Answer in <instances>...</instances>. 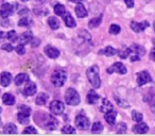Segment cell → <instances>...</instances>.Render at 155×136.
Returning a JSON list of instances; mask_svg holds the SVG:
<instances>
[{"mask_svg": "<svg viewBox=\"0 0 155 136\" xmlns=\"http://www.w3.org/2000/svg\"><path fill=\"white\" fill-rule=\"evenodd\" d=\"M86 76L94 88H99L100 85H101V79L99 77V68H98L97 65L89 67L86 70Z\"/></svg>", "mask_w": 155, "mask_h": 136, "instance_id": "cell-1", "label": "cell"}, {"mask_svg": "<svg viewBox=\"0 0 155 136\" xmlns=\"http://www.w3.org/2000/svg\"><path fill=\"white\" fill-rule=\"evenodd\" d=\"M37 122L43 127V129H46V130H55L58 124V121L56 120V118H54V117L50 114L41 115V121H37Z\"/></svg>", "mask_w": 155, "mask_h": 136, "instance_id": "cell-2", "label": "cell"}, {"mask_svg": "<svg viewBox=\"0 0 155 136\" xmlns=\"http://www.w3.org/2000/svg\"><path fill=\"white\" fill-rule=\"evenodd\" d=\"M67 79V74L64 69H55L51 76V82L55 87H62Z\"/></svg>", "mask_w": 155, "mask_h": 136, "instance_id": "cell-3", "label": "cell"}, {"mask_svg": "<svg viewBox=\"0 0 155 136\" xmlns=\"http://www.w3.org/2000/svg\"><path fill=\"white\" fill-rule=\"evenodd\" d=\"M65 101L68 105H78L80 103V95L74 88H68L65 93Z\"/></svg>", "mask_w": 155, "mask_h": 136, "instance_id": "cell-4", "label": "cell"}, {"mask_svg": "<svg viewBox=\"0 0 155 136\" xmlns=\"http://www.w3.org/2000/svg\"><path fill=\"white\" fill-rule=\"evenodd\" d=\"M49 108L51 111L52 114L54 115H62L63 112L65 110V105L63 102H61L60 100H54L50 103Z\"/></svg>", "mask_w": 155, "mask_h": 136, "instance_id": "cell-5", "label": "cell"}, {"mask_svg": "<svg viewBox=\"0 0 155 136\" xmlns=\"http://www.w3.org/2000/svg\"><path fill=\"white\" fill-rule=\"evenodd\" d=\"M75 125L81 130H87L91 125V121L84 115H78L75 117Z\"/></svg>", "mask_w": 155, "mask_h": 136, "instance_id": "cell-6", "label": "cell"}, {"mask_svg": "<svg viewBox=\"0 0 155 136\" xmlns=\"http://www.w3.org/2000/svg\"><path fill=\"white\" fill-rule=\"evenodd\" d=\"M127 68L125 66L122 64L121 62H116L112 65L107 69V72L108 74H113V72H117V74H120V75H124L127 74Z\"/></svg>", "mask_w": 155, "mask_h": 136, "instance_id": "cell-7", "label": "cell"}, {"mask_svg": "<svg viewBox=\"0 0 155 136\" xmlns=\"http://www.w3.org/2000/svg\"><path fill=\"white\" fill-rule=\"evenodd\" d=\"M136 81H137V84L139 86H142V85L147 84V83L151 82V76L148 71H140L137 74L136 76Z\"/></svg>", "mask_w": 155, "mask_h": 136, "instance_id": "cell-8", "label": "cell"}, {"mask_svg": "<svg viewBox=\"0 0 155 136\" xmlns=\"http://www.w3.org/2000/svg\"><path fill=\"white\" fill-rule=\"evenodd\" d=\"M13 14V7L10 3H3L0 9V16L1 18H8Z\"/></svg>", "mask_w": 155, "mask_h": 136, "instance_id": "cell-9", "label": "cell"}, {"mask_svg": "<svg viewBox=\"0 0 155 136\" xmlns=\"http://www.w3.org/2000/svg\"><path fill=\"white\" fill-rule=\"evenodd\" d=\"M36 91H37V87H36V84L31 81H27V84L25 86V89H24V93L26 96H33L36 94Z\"/></svg>", "mask_w": 155, "mask_h": 136, "instance_id": "cell-10", "label": "cell"}, {"mask_svg": "<svg viewBox=\"0 0 155 136\" xmlns=\"http://www.w3.org/2000/svg\"><path fill=\"white\" fill-rule=\"evenodd\" d=\"M149 22H131V28L134 32H142L146 28H148Z\"/></svg>", "mask_w": 155, "mask_h": 136, "instance_id": "cell-11", "label": "cell"}, {"mask_svg": "<svg viewBox=\"0 0 155 136\" xmlns=\"http://www.w3.org/2000/svg\"><path fill=\"white\" fill-rule=\"evenodd\" d=\"M45 53L49 56L50 58H58L60 56V51L55 47L51 45H48L45 47Z\"/></svg>", "mask_w": 155, "mask_h": 136, "instance_id": "cell-12", "label": "cell"}, {"mask_svg": "<svg viewBox=\"0 0 155 136\" xmlns=\"http://www.w3.org/2000/svg\"><path fill=\"white\" fill-rule=\"evenodd\" d=\"M12 82V76L10 72H2L1 74V76H0V84H1V86L3 87H8L10 84H11Z\"/></svg>", "mask_w": 155, "mask_h": 136, "instance_id": "cell-13", "label": "cell"}, {"mask_svg": "<svg viewBox=\"0 0 155 136\" xmlns=\"http://www.w3.org/2000/svg\"><path fill=\"white\" fill-rule=\"evenodd\" d=\"M18 44H21V45H27V44L31 43L33 41V35L31 32H25L20 35L17 38Z\"/></svg>", "mask_w": 155, "mask_h": 136, "instance_id": "cell-14", "label": "cell"}, {"mask_svg": "<svg viewBox=\"0 0 155 136\" xmlns=\"http://www.w3.org/2000/svg\"><path fill=\"white\" fill-rule=\"evenodd\" d=\"M116 116H117V113L113 110L104 113V118H105L106 122H107L110 125L115 124V122H116Z\"/></svg>", "mask_w": 155, "mask_h": 136, "instance_id": "cell-15", "label": "cell"}, {"mask_svg": "<svg viewBox=\"0 0 155 136\" xmlns=\"http://www.w3.org/2000/svg\"><path fill=\"white\" fill-rule=\"evenodd\" d=\"M149 131V127L146 123L142 122H138L137 124H135L133 127V132L134 133H138V134H144Z\"/></svg>", "mask_w": 155, "mask_h": 136, "instance_id": "cell-16", "label": "cell"}, {"mask_svg": "<svg viewBox=\"0 0 155 136\" xmlns=\"http://www.w3.org/2000/svg\"><path fill=\"white\" fill-rule=\"evenodd\" d=\"M75 14H77L78 17H80V18H84L87 16V10L85 9V7L82 5V3H78L77 7H75Z\"/></svg>", "mask_w": 155, "mask_h": 136, "instance_id": "cell-17", "label": "cell"}, {"mask_svg": "<svg viewBox=\"0 0 155 136\" xmlns=\"http://www.w3.org/2000/svg\"><path fill=\"white\" fill-rule=\"evenodd\" d=\"M98 100H99V95H98L94 89L89 91L88 94H87V102H88L89 104H95V103H97Z\"/></svg>", "mask_w": 155, "mask_h": 136, "instance_id": "cell-18", "label": "cell"}, {"mask_svg": "<svg viewBox=\"0 0 155 136\" xmlns=\"http://www.w3.org/2000/svg\"><path fill=\"white\" fill-rule=\"evenodd\" d=\"M63 18H64L65 25H66L68 28H74L75 27L74 19H73V17L69 13H65L64 15H63Z\"/></svg>", "mask_w": 155, "mask_h": 136, "instance_id": "cell-19", "label": "cell"}, {"mask_svg": "<svg viewBox=\"0 0 155 136\" xmlns=\"http://www.w3.org/2000/svg\"><path fill=\"white\" fill-rule=\"evenodd\" d=\"M112 110H113V104L108 101V99L104 98V99L102 100L101 106H100V111H101L102 113H106V112H108V111H112Z\"/></svg>", "mask_w": 155, "mask_h": 136, "instance_id": "cell-20", "label": "cell"}, {"mask_svg": "<svg viewBox=\"0 0 155 136\" xmlns=\"http://www.w3.org/2000/svg\"><path fill=\"white\" fill-rule=\"evenodd\" d=\"M27 81H29L28 75H26V74H19V75H17V76L15 77V80H14V82H15V85L19 86V85L24 84V83L27 82Z\"/></svg>", "mask_w": 155, "mask_h": 136, "instance_id": "cell-21", "label": "cell"}, {"mask_svg": "<svg viewBox=\"0 0 155 136\" xmlns=\"http://www.w3.org/2000/svg\"><path fill=\"white\" fill-rule=\"evenodd\" d=\"M2 101L5 105H13V104L15 103V98L10 93H5V95L2 96Z\"/></svg>", "mask_w": 155, "mask_h": 136, "instance_id": "cell-22", "label": "cell"}, {"mask_svg": "<svg viewBox=\"0 0 155 136\" xmlns=\"http://www.w3.org/2000/svg\"><path fill=\"white\" fill-rule=\"evenodd\" d=\"M47 100H48V95H47V94L39 93L38 95H37L35 102H36L37 105H45L46 102H47Z\"/></svg>", "mask_w": 155, "mask_h": 136, "instance_id": "cell-23", "label": "cell"}, {"mask_svg": "<svg viewBox=\"0 0 155 136\" xmlns=\"http://www.w3.org/2000/svg\"><path fill=\"white\" fill-rule=\"evenodd\" d=\"M131 53L134 54H137V55L141 56L144 54V48L141 47V46H138V45H134L131 47Z\"/></svg>", "mask_w": 155, "mask_h": 136, "instance_id": "cell-24", "label": "cell"}, {"mask_svg": "<svg viewBox=\"0 0 155 136\" xmlns=\"http://www.w3.org/2000/svg\"><path fill=\"white\" fill-rule=\"evenodd\" d=\"M48 25H49L52 30H56V29L60 28V22H58V19L56 17H49Z\"/></svg>", "mask_w": 155, "mask_h": 136, "instance_id": "cell-25", "label": "cell"}, {"mask_svg": "<svg viewBox=\"0 0 155 136\" xmlns=\"http://www.w3.org/2000/svg\"><path fill=\"white\" fill-rule=\"evenodd\" d=\"M5 133L8 134H14V133H17V128L14 123H7L5 125V129H3Z\"/></svg>", "mask_w": 155, "mask_h": 136, "instance_id": "cell-26", "label": "cell"}, {"mask_svg": "<svg viewBox=\"0 0 155 136\" xmlns=\"http://www.w3.org/2000/svg\"><path fill=\"white\" fill-rule=\"evenodd\" d=\"M102 17H103V16L100 15V16H98V17H95L94 19H91V22H89V24H88L89 28L93 29V28H97V27H99L100 25H101Z\"/></svg>", "mask_w": 155, "mask_h": 136, "instance_id": "cell-27", "label": "cell"}, {"mask_svg": "<svg viewBox=\"0 0 155 136\" xmlns=\"http://www.w3.org/2000/svg\"><path fill=\"white\" fill-rule=\"evenodd\" d=\"M117 53H118V55L120 56L121 58H129V55L131 54V48L124 47L123 49L117 51Z\"/></svg>", "mask_w": 155, "mask_h": 136, "instance_id": "cell-28", "label": "cell"}, {"mask_svg": "<svg viewBox=\"0 0 155 136\" xmlns=\"http://www.w3.org/2000/svg\"><path fill=\"white\" fill-rule=\"evenodd\" d=\"M101 53H103L104 55H106V56H113V55H115V54H117V50L115 49V48L108 46V47H106L104 50H102Z\"/></svg>", "mask_w": 155, "mask_h": 136, "instance_id": "cell-29", "label": "cell"}, {"mask_svg": "<svg viewBox=\"0 0 155 136\" xmlns=\"http://www.w3.org/2000/svg\"><path fill=\"white\" fill-rule=\"evenodd\" d=\"M17 120L19 121L21 124H28L29 123V116L25 115L22 113H18L17 114Z\"/></svg>", "mask_w": 155, "mask_h": 136, "instance_id": "cell-30", "label": "cell"}, {"mask_svg": "<svg viewBox=\"0 0 155 136\" xmlns=\"http://www.w3.org/2000/svg\"><path fill=\"white\" fill-rule=\"evenodd\" d=\"M54 13L56 14L58 16H63L65 14V7L63 5H55L54 7Z\"/></svg>", "mask_w": 155, "mask_h": 136, "instance_id": "cell-31", "label": "cell"}, {"mask_svg": "<svg viewBox=\"0 0 155 136\" xmlns=\"http://www.w3.org/2000/svg\"><path fill=\"white\" fill-rule=\"evenodd\" d=\"M132 119H133L135 122H141V120L143 119V116H142V114H140L139 112H137V111H133V112H132Z\"/></svg>", "mask_w": 155, "mask_h": 136, "instance_id": "cell-32", "label": "cell"}, {"mask_svg": "<svg viewBox=\"0 0 155 136\" xmlns=\"http://www.w3.org/2000/svg\"><path fill=\"white\" fill-rule=\"evenodd\" d=\"M93 133H100V132L103 131V125L101 122H95L93 125V129H91Z\"/></svg>", "mask_w": 155, "mask_h": 136, "instance_id": "cell-33", "label": "cell"}, {"mask_svg": "<svg viewBox=\"0 0 155 136\" xmlns=\"http://www.w3.org/2000/svg\"><path fill=\"white\" fill-rule=\"evenodd\" d=\"M30 24H31V20L29 19V17H27V16L20 18L19 22H18V26H20V27H28Z\"/></svg>", "mask_w": 155, "mask_h": 136, "instance_id": "cell-34", "label": "cell"}, {"mask_svg": "<svg viewBox=\"0 0 155 136\" xmlns=\"http://www.w3.org/2000/svg\"><path fill=\"white\" fill-rule=\"evenodd\" d=\"M121 31V28L118 26V25H112V26L110 27V34H114V35H117L119 34Z\"/></svg>", "mask_w": 155, "mask_h": 136, "instance_id": "cell-35", "label": "cell"}, {"mask_svg": "<svg viewBox=\"0 0 155 136\" xmlns=\"http://www.w3.org/2000/svg\"><path fill=\"white\" fill-rule=\"evenodd\" d=\"M18 111H19V113L28 115V116H30V114H31V108L27 105H19L18 106Z\"/></svg>", "mask_w": 155, "mask_h": 136, "instance_id": "cell-36", "label": "cell"}, {"mask_svg": "<svg viewBox=\"0 0 155 136\" xmlns=\"http://www.w3.org/2000/svg\"><path fill=\"white\" fill-rule=\"evenodd\" d=\"M62 133H64V134H74L75 130L73 129L71 125H65V127L62 129Z\"/></svg>", "mask_w": 155, "mask_h": 136, "instance_id": "cell-37", "label": "cell"}, {"mask_svg": "<svg viewBox=\"0 0 155 136\" xmlns=\"http://www.w3.org/2000/svg\"><path fill=\"white\" fill-rule=\"evenodd\" d=\"M7 37L10 39V41H17V34H16V32L14 30H12V31H10L9 33H8V35H7Z\"/></svg>", "mask_w": 155, "mask_h": 136, "instance_id": "cell-38", "label": "cell"}, {"mask_svg": "<svg viewBox=\"0 0 155 136\" xmlns=\"http://www.w3.org/2000/svg\"><path fill=\"white\" fill-rule=\"evenodd\" d=\"M16 52H17L18 54H20V55H22V54H25V52H26V49H25V45H21V44H18L17 47L15 48Z\"/></svg>", "mask_w": 155, "mask_h": 136, "instance_id": "cell-39", "label": "cell"}, {"mask_svg": "<svg viewBox=\"0 0 155 136\" xmlns=\"http://www.w3.org/2000/svg\"><path fill=\"white\" fill-rule=\"evenodd\" d=\"M24 134H36L37 131L35 130V128L33 127H28L27 129L24 130V132H22Z\"/></svg>", "mask_w": 155, "mask_h": 136, "instance_id": "cell-40", "label": "cell"}, {"mask_svg": "<svg viewBox=\"0 0 155 136\" xmlns=\"http://www.w3.org/2000/svg\"><path fill=\"white\" fill-rule=\"evenodd\" d=\"M2 49L8 52H11L12 50H13V46H12L11 44H5V45L2 46Z\"/></svg>", "mask_w": 155, "mask_h": 136, "instance_id": "cell-41", "label": "cell"}, {"mask_svg": "<svg viewBox=\"0 0 155 136\" xmlns=\"http://www.w3.org/2000/svg\"><path fill=\"white\" fill-rule=\"evenodd\" d=\"M125 5L127 8H133L134 7V0H124Z\"/></svg>", "mask_w": 155, "mask_h": 136, "instance_id": "cell-42", "label": "cell"}, {"mask_svg": "<svg viewBox=\"0 0 155 136\" xmlns=\"http://www.w3.org/2000/svg\"><path fill=\"white\" fill-rule=\"evenodd\" d=\"M18 13H19V14H20V15H21V16H24V15H27V14L29 13V10L27 9V8H22V10H21V11H19V12H18Z\"/></svg>", "mask_w": 155, "mask_h": 136, "instance_id": "cell-43", "label": "cell"}, {"mask_svg": "<svg viewBox=\"0 0 155 136\" xmlns=\"http://www.w3.org/2000/svg\"><path fill=\"white\" fill-rule=\"evenodd\" d=\"M139 60H140V56L137 55V54H133V55H131L132 62H136V61H139Z\"/></svg>", "mask_w": 155, "mask_h": 136, "instance_id": "cell-44", "label": "cell"}, {"mask_svg": "<svg viewBox=\"0 0 155 136\" xmlns=\"http://www.w3.org/2000/svg\"><path fill=\"white\" fill-rule=\"evenodd\" d=\"M151 58H152V60H155V48L152 50V52H151Z\"/></svg>", "mask_w": 155, "mask_h": 136, "instance_id": "cell-45", "label": "cell"}, {"mask_svg": "<svg viewBox=\"0 0 155 136\" xmlns=\"http://www.w3.org/2000/svg\"><path fill=\"white\" fill-rule=\"evenodd\" d=\"M71 2H75V3H80V2H82L83 0H70Z\"/></svg>", "mask_w": 155, "mask_h": 136, "instance_id": "cell-46", "label": "cell"}, {"mask_svg": "<svg viewBox=\"0 0 155 136\" xmlns=\"http://www.w3.org/2000/svg\"><path fill=\"white\" fill-rule=\"evenodd\" d=\"M5 33H3L2 31H0V38H5Z\"/></svg>", "mask_w": 155, "mask_h": 136, "instance_id": "cell-47", "label": "cell"}, {"mask_svg": "<svg viewBox=\"0 0 155 136\" xmlns=\"http://www.w3.org/2000/svg\"><path fill=\"white\" fill-rule=\"evenodd\" d=\"M36 2H43V1H45V0H35Z\"/></svg>", "mask_w": 155, "mask_h": 136, "instance_id": "cell-48", "label": "cell"}, {"mask_svg": "<svg viewBox=\"0 0 155 136\" xmlns=\"http://www.w3.org/2000/svg\"><path fill=\"white\" fill-rule=\"evenodd\" d=\"M153 28H154V31H155V22H154V24H153Z\"/></svg>", "mask_w": 155, "mask_h": 136, "instance_id": "cell-49", "label": "cell"}, {"mask_svg": "<svg viewBox=\"0 0 155 136\" xmlns=\"http://www.w3.org/2000/svg\"><path fill=\"white\" fill-rule=\"evenodd\" d=\"M1 112H2V108H0V113H1Z\"/></svg>", "mask_w": 155, "mask_h": 136, "instance_id": "cell-50", "label": "cell"}, {"mask_svg": "<svg viewBox=\"0 0 155 136\" xmlns=\"http://www.w3.org/2000/svg\"><path fill=\"white\" fill-rule=\"evenodd\" d=\"M0 124H1V119H0Z\"/></svg>", "mask_w": 155, "mask_h": 136, "instance_id": "cell-51", "label": "cell"}, {"mask_svg": "<svg viewBox=\"0 0 155 136\" xmlns=\"http://www.w3.org/2000/svg\"><path fill=\"white\" fill-rule=\"evenodd\" d=\"M22 1H28V0H22Z\"/></svg>", "mask_w": 155, "mask_h": 136, "instance_id": "cell-52", "label": "cell"}]
</instances>
